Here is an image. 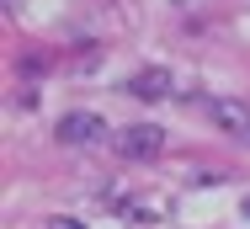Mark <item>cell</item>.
<instances>
[{
  "instance_id": "obj_2",
  "label": "cell",
  "mask_w": 250,
  "mask_h": 229,
  "mask_svg": "<svg viewBox=\"0 0 250 229\" xmlns=\"http://www.w3.org/2000/svg\"><path fill=\"white\" fill-rule=\"evenodd\" d=\"M112 144H117L123 160H154V155L165 149V134H160L154 123H133V128H123Z\"/></svg>"
},
{
  "instance_id": "obj_4",
  "label": "cell",
  "mask_w": 250,
  "mask_h": 229,
  "mask_svg": "<svg viewBox=\"0 0 250 229\" xmlns=\"http://www.w3.org/2000/svg\"><path fill=\"white\" fill-rule=\"evenodd\" d=\"M128 96H139V101H165L170 96V69H139L133 80H128Z\"/></svg>"
},
{
  "instance_id": "obj_1",
  "label": "cell",
  "mask_w": 250,
  "mask_h": 229,
  "mask_svg": "<svg viewBox=\"0 0 250 229\" xmlns=\"http://www.w3.org/2000/svg\"><path fill=\"white\" fill-rule=\"evenodd\" d=\"M106 117H96V112H64L59 123H53V138L59 144H69V149H85V144H106Z\"/></svg>"
},
{
  "instance_id": "obj_5",
  "label": "cell",
  "mask_w": 250,
  "mask_h": 229,
  "mask_svg": "<svg viewBox=\"0 0 250 229\" xmlns=\"http://www.w3.org/2000/svg\"><path fill=\"white\" fill-rule=\"evenodd\" d=\"M48 229H85V224H75V219H48Z\"/></svg>"
},
{
  "instance_id": "obj_3",
  "label": "cell",
  "mask_w": 250,
  "mask_h": 229,
  "mask_svg": "<svg viewBox=\"0 0 250 229\" xmlns=\"http://www.w3.org/2000/svg\"><path fill=\"white\" fill-rule=\"evenodd\" d=\"M208 112H213V123L234 138V144H250V107L245 101H213Z\"/></svg>"
}]
</instances>
